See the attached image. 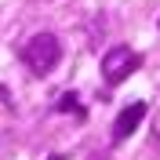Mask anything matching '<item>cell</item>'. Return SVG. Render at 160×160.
<instances>
[{
  "label": "cell",
  "instance_id": "obj_1",
  "mask_svg": "<svg viewBox=\"0 0 160 160\" xmlns=\"http://www.w3.org/2000/svg\"><path fill=\"white\" fill-rule=\"evenodd\" d=\"M62 58V44L55 33H33L26 44H22V62H26V69L37 73V77H48Z\"/></svg>",
  "mask_w": 160,
  "mask_h": 160
},
{
  "label": "cell",
  "instance_id": "obj_2",
  "mask_svg": "<svg viewBox=\"0 0 160 160\" xmlns=\"http://www.w3.org/2000/svg\"><path fill=\"white\" fill-rule=\"evenodd\" d=\"M138 51H131L128 44H117V48H109L106 51V58H102V80L106 84H124V80L131 77V73L138 69Z\"/></svg>",
  "mask_w": 160,
  "mask_h": 160
},
{
  "label": "cell",
  "instance_id": "obj_3",
  "mask_svg": "<svg viewBox=\"0 0 160 160\" xmlns=\"http://www.w3.org/2000/svg\"><path fill=\"white\" fill-rule=\"evenodd\" d=\"M142 117H146V102H131V106H124L120 109V117L113 120V142H124L135 135V128L142 124Z\"/></svg>",
  "mask_w": 160,
  "mask_h": 160
},
{
  "label": "cell",
  "instance_id": "obj_4",
  "mask_svg": "<svg viewBox=\"0 0 160 160\" xmlns=\"http://www.w3.org/2000/svg\"><path fill=\"white\" fill-rule=\"evenodd\" d=\"M58 109H66V113H77V120H84V117H88V113H84V106L77 102V95H73V91H66V95L58 98Z\"/></svg>",
  "mask_w": 160,
  "mask_h": 160
},
{
  "label": "cell",
  "instance_id": "obj_5",
  "mask_svg": "<svg viewBox=\"0 0 160 160\" xmlns=\"http://www.w3.org/2000/svg\"><path fill=\"white\" fill-rule=\"evenodd\" d=\"M0 102H8V88H4V84H0Z\"/></svg>",
  "mask_w": 160,
  "mask_h": 160
}]
</instances>
